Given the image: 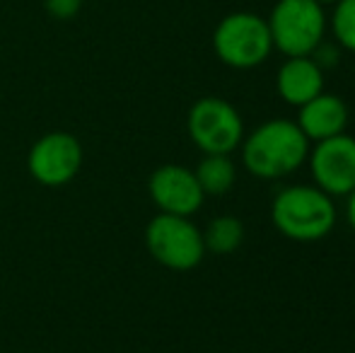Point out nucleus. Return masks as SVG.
<instances>
[{
    "label": "nucleus",
    "mask_w": 355,
    "mask_h": 353,
    "mask_svg": "<svg viewBox=\"0 0 355 353\" xmlns=\"http://www.w3.org/2000/svg\"><path fill=\"white\" fill-rule=\"evenodd\" d=\"M309 146L300 126L290 119H271L242 141V162L257 179H283L307 162Z\"/></svg>",
    "instance_id": "f257e3e1"
},
{
    "label": "nucleus",
    "mask_w": 355,
    "mask_h": 353,
    "mask_svg": "<svg viewBox=\"0 0 355 353\" xmlns=\"http://www.w3.org/2000/svg\"><path fill=\"white\" fill-rule=\"evenodd\" d=\"M338 211L329 193L314 184L283 187L271 201V223L293 242H319L336 227Z\"/></svg>",
    "instance_id": "f03ea898"
},
{
    "label": "nucleus",
    "mask_w": 355,
    "mask_h": 353,
    "mask_svg": "<svg viewBox=\"0 0 355 353\" xmlns=\"http://www.w3.org/2000/svg\"><path fill=\"white\" fill-rule=\"evenodd\" d=\"M273 49L283 56H312L329 32V15L317 0H278L266 17Z\"/></svg>",
    "instance_id": "7ed1b4c3"
},
{
    "label": "nucleus",
    "mask_w": 355,
    "mask_h": 353,
    "mask_svg": "<svg viewBox=\"0 0 355 353\" xmlns=\"http://www.w3.org/2000/svg\"><path fill=\"white\" fill-rule=\"evenodd\" d=\"M213 51L220 63L234 71L261 66L273 51L266 17L247 10L225 15L213 32Z\"/></svg>",
    "instance_id": "20e7f679"
},
{
    "label": "nucleus",
    "mask_w": 355,
    "mask_h": 353,
    "mask_svg": "<svg viewBox=\"0 0 355 353\" xmlns=\"http://www.w3.org/2000/svg\"><path fill=\"white\" fill-rule=\"evenodd\" d=\"M145 247L159 266L172 271H191L206 257L203 230L184 216L157 213L145 227Z\"/></svg>",
    "instance_id": "39448f33"
},
{
    "label": "nucleus",
    "mask_w": 355,
    "mask_h": 353,
    "mask_svg": "<svg viewBox=\"0 0 355 353\" xmlns=\"http://www.w3.org/2000/svg\"><path fill=\"white\" fill-rule=\"evenodd\" d=\"M187 131L203 155H230L244 141V121L223 97H201L187 114Z\"/></svg>",
    "instance_id": "423d86ee"
},
{
    "label": "nucleus",
    "mask_w": 355,
    "mask_h": 353,
    "mask_svg": "<svg viewBox=\"0 0 355 353\" xmlns=\"http://www.w3.org/2000/svg\"><path fill=\"white\" fill-rule=\"evenodd\" d=\"M80 167H83V146L73 133H46L29 148L27 170L42 187H66L78 177Z\"/></svg>",
    "instance_id": "0eeeda50"
},
{
    "label": "nucleus",
    "mask_w": 355,
    "mask_h": 353,
    "mask_svg": "<svg viewBox=\"0 0 355 353\" xmlns=\"http://www.w3.org/2000/svg\"><path fill=\"white\" fill-rule=\"evenodd\" d=\"M309 177L331 198L348 196L355 189V138L338 133L309 146Z\"/></svg>",
    "instance_id": "6e6552de"
},
{
    "label": "nucleus",
    "mask_w": 355,
    "mask_h": 353,
    "mask_svg": "<svg viewBox=\"0 0 355 353\" xmlns=\"http://www.w3.org/2000/svg\"><path fill=\"white\" fill-rule=\"evenodd\" d=\"M148 193L159 213L184 218H191L193 213H198L206 201V193H203L193 170L184 165H174V162L157 167L150 175Z\"/></svg>",
    "instance_id": "1a4fd4ad"
},
{
    "label": "nucleus",
    "mask_w": 355,
    "mask_h": 353,
    "mask_svg": "<svg viewBox=\"0 0 355 353\" xmlns=\"http://www.w3.org/2000/svg\"><path fill=\"white\" fill-rule=\"evenodd\" d=\"M348 119H351L348 104L338 94L319 92L317 97H312L302 107H297L295 123L307 136L309 143H319L338 136V133H346Z\"/></svg>",
    "instance_id": "9d476101"
},
{
    "label": "nucleus",
    "mask_w": 355,
    "mask_h": 353,
    "mask_svg": "<svg viewBox=\"0 0 355 353\" xmlns=\"http://www.w3.org/2000/svg\"><path fill=\"white\" fill-rule=\"evenodd\" d=\"M276 92L290 107H302L324 92V71L312 56H290L276 73Z\"/></svg>",
    "instance_id": "9b49d317"
},
{
    "label": "nucleus",
    "mask_w": 355,
    "mask_h": 353,
    "mask_svg": "<svg viewBox=\"0 0 355 353\" xmlns=\"http://www.w3.org/2000/svg\"><path fill=\"white\" fill-rule=\"evenodd\" d=\"M193 175L206 196H223L237 182V167L230 155H203Z\"/></svg>",
    "instance_id": "f8f14e48"
},
{
    "label": "nucleus",
    "mask_w": 355,
    "mask_h": 353,
    "mask_svg": "<svg viewBox=\"0 0 355 353\" xmlns=\"http://www.w3.org/2000/svg\"><path fill=\"white\" fill-rule=\"evenodd\" d=\"M206 252L213 255H232L244 242V225L237 216H218L203 230Z\"/></svg>",
    "instance_id": "ddd939ff"
},
{
    "label": "nucleus",
    "mask_w": 355,
    "mask_h": 353,
    "mask_svg": "<svg viewBox=\"0 0 355 353\" xmlns=\"http://www.w3.org/2000/svg\"><path fill=\"white\" fill-rule=\"evenodd\" d=\"M329 32L341 51L355 53V0H336L329 15Z\"/></svg>",
    "instance_id": "4468645a"
},
{
    "label": "nucleus",
    "mask_w": 355,
    "mask_h": 353,
    "mask_svg": "<svg viewBox=\"0 0 355 353\" xmlns=\"http://www.w3.org/2000/svg\"><path fill=\"white\" fill-rule=\"evenodd\" d=\"M85 0H44V8L56 19H73L83 10Z\"/></svg>",
    "instance_id": "2eb2a0df"
},
{
    "label": "nucleus",
    "mask_w": 355,
    "mask_h": 353,
    "mask_svg": "<svg viewBox=\"0 0 355 353\" xmlns=\"http://www.w3.org/2000/svg\"><path fill=\"white\" fill-rule=\"evenodd\" d=\"M312 58L317 61V66L322 68V71H327V68H334L338 66V61H341V49H338V44H329V42H322L317 49H314Z\"/></svg>",
    "instance_id": "dca6fc26"
},
{
    "label": "nucleus",
    "mask_w": 355,
    "mask_h": 353,
    "mask_svg": "<svg viewBox=\"0 0 355 353\" xmlns=\"http://www.w3.org/2000/svg\"><path fill=\"white\" fill-rule=\"evenodd\" d=\"M346 221L351 225V230L355 232V189L346 196Z\"/></svg>",
    "instance_id": "f3484780"
},
{
    "label": "nucleus",
    "mask_w": 355,
    "mask_h": 353,
    "mask_svg": "<svg viewBox=\"0 0 355 353\" xmlns=\"http://www.w3.org/2000/svg\"><path fill=\"white\" fill-rule=\"evenodd\" d=\"M317 3H322V5H334L336 0H317Z\"/></svg>",
    "instance_id": "a211bd4d"
}]
</instances>
